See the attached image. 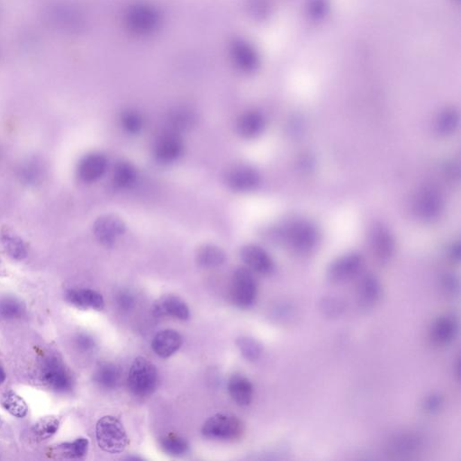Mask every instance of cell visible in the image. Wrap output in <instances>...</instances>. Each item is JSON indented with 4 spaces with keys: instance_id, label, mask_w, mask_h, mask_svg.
<instances>
[{
    "instance_id": "cell-1",
    "label": "cell",
    "mask_w": 461,
    "mask_h": 461,
    "mask_svg": "<svg viewBox=\"0 0 461 461\" xmlns=\"http://www.w3.org/2000/svg\"><path fill=\"white\" fill-rule=\"evenodd\" d=\"M278 236L290 250L302 255L311 253L320 240L317 227L306 220H296L285 224Z\"/></svg>"
},
{
    "instance_id": "cell-2",
    "label": "cell",
    "mask_w": 461,
    "mask_h": 461,
    "mask_svg": "<svg viewBox=\"0 0 461 461\" xmlns=\"http://www.w3.org/2000/svg\"><path fill=\"white\" fill-rule=\"evenodd\" d=\"M96 439L99 447L105 453L119 454L129 445V438L122 421L107 415L99 419L96 426Z\"/></svg>"
},
{
    "instance_id": "cell-3",
    "label": "cell",
    "mask_w": 461,
    "mask_h": 461,
    "mask_svg": "<svg viewBox=\"0 0 461 461\" xmlns=\"http://www.w3.org/2000/svg\"><path fill=\"white\" fill-rule=\"evenodd\" d=\"M159 375L156 367L146 358H136L128 373L129 390L138 397L151 396L156 391Z\"/></svg>"
},
{
    "instance_id": "cell-4",
    "label": "cell",
    "mask_w": 461,
    "mask_h": 461,
    "mask_svg": "<svg viewBox=\"0 0 461 461\" xmlns=\"http://www.w3.org/2000/svg\"><path fill=\"white\" fill-rule=\"evenodd\" d=\"M244 433V423L233 415L217 414L206 421L202 428L205 438L220 442H235Z\"/></svg>"
},
{
    "instance_id": "cell-5",
    "label": "cell",
    "mask_w": 461,
    "mask_h": 461,
    "mask_svg": "<svg viewBox=\"0 0 461 461\" xmlns=\"http://www.w3.org/2000/svg\"><path fill=\"white\" fill-rule=\"evenodd\" d=\"M258 283L253 272L248 268H239L233 273L230 285V299L238 308L247 309L255 304Z\"/></svg>"
},
{
    "instance_id": "cell-6",
    "label": "cell",
    "mask_w": 461,
    "mask_h": 461,
    "mask_svg": "<svg viewBox=\"0 0 461 461\" xmlns=\"http://www.w3.org/2000/svg\"><path fill=\"white\" fill-rule=\"evenodd\" d=\"M444 208V196L433 185L420 187L412 199V210L421 220H436L442 215Z\"/></svg>"
},
{
    "instance_id": "cell-7",
    "label": "cell",
    "mask_w": 461,
    "mask_h": 461,
    "mask_svg": "<svg viewBox=\"0 0 461 461\" xmlns=\"http://www.w3.org/2000/svg\"><path fill=\"white\" fill-rule=\"evenodd\" d=\"M40 377L42 383L57 393H68L74 389V379L69 369L56 357H49L42 363Z\"/></svg>"
},
{
    "instance_id": "cell-8",
    "label": "cell",
    "mask_w": 461,
    "mask_h": 461,
    "mask_svg": "<svg viewBox=\"0 0 461 461\" xmlns=\"http://www.w3.org/2000/svg\"><path fill=\"white\" fill-rule=\"evenodd\" d=\"M363 263L362 254L346 253L330 262L326 271L327 280L333 284H344L359 275Z\"/></svg>"
},
{
    "instance_id": "cell-9",
    "label": "cell",
    "mask_w": 461,
    "mask_h": 461,
    "mask_svg": "<svg viewBox=\"0 0 461 461\" xmlns=\"http://www.w3.org/2000/svg\"><path fill=\"white\" fill-rule=\"evenodd\" d=\"M184 142L180 133L169 131L162 133L154 142L153 153L156 162L163 165H171L184 153Z\"/></svg>"
},
{
    "instance_id": "cell-10",
    "label": "cell",
    "mask_w": 461,
    "mask_h": 461,
    "mask_svg": "<svg viewBox=\"0 0 461 461\" xmlns=\"http://www.w3.org/2000/svg\"><path fill=\"white\" fill-rule=\"evenodd\" d=\"M423 447V439L417 433H400L387 439L385 451L391 459L402 460L414 456Z\"/></svg>"
},
{
    "instance_id": "cell-11",
    "label": "cell",
    "mask_w": 461,
    "mask_h": 461,
    "mask_svg": "<svg viewBox=\"0 0 461 461\" xmlns=\"http://www.w3.org/2000/svg\"><path fill=\"white\" fill-rule=\"evenodd\" d=\"M369 244L373 254L379 262L387 263L395 254V237L383 224H373L369 230Z\"/></svg>"
},
{
    "instance_id": "cell-12",
    "label": "cell",
    "mask_w": 461,
    "mask_h": 461,
    "mask_svg": "<svg viewBox=\"0 0 461 461\" xmlns=\"http://www.w3.org/2000/svg\"><path fill=\"white\" fill-rule=\"evenodd\" d=\"M226 181L230 190L235 192L247 193L260 186L262 177L253 167L239 165L232 167L227 171Z\"/></svg>"
},
{
    "instance_id": "cell-13",
    "label": "cell",
    "mask_w": 461,
    "mask_h": 461,
    "mask_svg": "<svg viewBox=\"0 0 461 461\" xmlns=\"http://www.w3.org/2000/svg\"><path fill=\"white\" fill-rule=\"evenodd\" d=\"M126 224L122 218L115 215H102L93 224V233L99 244L111 247L118 238L124 235Z\"/></svg>"
},
{
    "instance_id": "cell-14",
    "label": "cell",
    "mask_w": 461,
    "mask_h": 461,
    "mask_svg": "<svg viewBox=\"0 0 461 461\" xmlns=\"http://www.w3.org/2000/svg\"><path fill=\"white\" fill-rule=\"evenodd\" d=\"M241 259L246 268L258 274L271 275L275 269V263L268 251L256 244L244 245L241 249Z\"/></svg>"
},
{
    "instance_id": "cell-15",
    "label": "cell",
    "mask_w": 461,
    "mask_h": 461,
    "mask_svg": "<svg viewBox=\"0 0 461 461\" xmlns=\"http://www.w3.org/2000/svg\"><path fill=\"white\" fill-rule=\"evenodd\" d=\"M108 167L104 154L92 153L84 156L78 162L77 174L84 183H93L105 175Z\"/></svg>"
},
{
    "instance_id": "cell-16",
    "label": "cell",
    "mask_w": 461,
    "mask_h": 461,
    "mask_svg": "<svg viewBox=\"0 0 461 461\" xmlns=\"http://www.w3.org/2000/svg\"><path fill=\"white\" fill-rule=\"evenodd\" d=\"M382 287L378 278L371 273L360 277L356 286L358 305L364 309L373 308L380 299Z\"/></svg>"
},
{
    "instance_id": "cell-17",
    "label": "cell",
    "mask_w": 461,
    "mask_h": 461,
    "mask_svg": "<svg viewBox=\"0 0 461 461\" xmlns=\"http://www.w3.org/2000/svg\"><path fill=\"white\" fill-rule=\"evenodd\" d=\"M66 301L81 310L92 309L102 311L105 308L104 299L101 294L89 288H76L67 291Z\"/></svg>"
},
{
    "instance_id": "cell-18",
    "label": "cell",
    "mask_w": 461,
    "mask_h": 461,
    "mask_svg": "<svg viewBox=\"0 0 461 461\" xmlns=\"http://www.w3.org/2000/svg\"><path fill=\"white\" fill-rule=\"evenodd\" d=\"M265 128L266 118L259 111L244 112L236 121V131L242 138L247 140L259 137Z\"/></svg>"
},
{
    "instance_id": "cell-19",
    "label": "cell",
    "mask_w": 461,
    "mask_h": 461,
    "mask_svg": "<svg viewBox=\"0 0 461 461\" xmlns=\"http://www.w3.org/2000/svg\"><path fill=\"white\" fill-rule=\"evenodd\" d=\"M153 312L158 317H171L181 321H186L190 317L189 306L176 296H163L154 305Z\"/></svg>"
},
{
    "instance_id": "cell-20",
    "label": "cell",
    "mask_w": 461,
    "mask_h": 461,
    "mask_svg": "<svg viewBox=\"0 0 461 461\" xmlns=\"http://www.w3.org/2000/svg\"><path fill=\"white\" fill-rule=\"evenodd\" d=\"M182 337L177 330L166 329L158 333L151 342L153 353L163 359L171 357L182 345Z\"/></svg>"
},
{
    "instance_id": "cell-21",
    "label": "cell",
    "mask_w": 461,
    "mask_h": 461,
    "mask_svg": "<svg viewBox=\"0 0 461 461\" xmlns=\"http://www.w3.org/2000/svg\"><path fill=\"white\" fill-rule=\"evenodd\" d=\"M458 323L451 315H442L433 321L430 330V339L433 344L438 346L451 344L456 338Z\"/></svg>"
},
{
    "instance_id": "cell-22",
    "label": "cell",
    "mask_w": 461,
    "mask_h": 461,
    "mask_svg": "<svg viewBox=\"0 0 461 461\" xmlns=\"http://www.w3.org/2000/svg\"><path fill=\"white\" fill-rule=\"evenodd\" d=\"M228 392L233 401L240 406H248L253 399V386L246 377L233 374L227 384Z\"/></svg>"
},
{
    "instance_id": "cell-23",
    "label": "cell",
    "mask_w": 461,
    "mask_h": 461,
    "mask_svg": "<svg viewBox=\"0 0 461 461\" xmlns=\"http://www.w3.org/2000/svg\"><path fill=\"white\" fill-rule=\"evenodd\" d=\"M89 441L85 438H78L74 442H65L50 449L51 457L59 458V459H83L86 456L89 451Z\"/></svg>"
},
{
    "instance_id": "cell-24",
    "label": "cell",
    "mask_w": 461,
    "mask_h": 461,
    "mask_svg": "<svg viewBox=\"0 0 461 461\" xmlns=\"http://www.w3.org/2000/svg\"><path fill=\"white\" fill-rule=\"evenodd\" d=\"M226 254L222 248L214 244H204L196 253V263L204 269H215L222 266Z\"/></svg>"
},
{
    "instance_id": "cell-25",
    "label": "cell",
    "mask_w": 461,
    "mask_h": 461,
    "mask_svg": "<svg viewBox=\"0 0 461 461\" xmlns=\"http://www.w3.org/2000/svg\"><path fill=\"white\" fill-rule=\"evenodd\" d=\"M138 178L137 169L131 162L119 160L115 163L112 175L115 187L120 190H128L133 187Z\"/></svg>"
},
{
    "instance_id": "cell-26",
    "label": "cell",
    "mask_w": 461,
    "mask_h": 461,
    "mask_svg": "<svg viewBox=\"0 0 461 461\" xmlns=\"http://www.w3.org/2000/svg\"><path fill=\"white\" fill-rule=\"evenodd\" d=\"M121 379L120 369L113 363L105 362L99 366L94 380L100 387L104 389H115L119 384Z\"/></svg>"
},
{
    "instance_id": "cell-27",
    "label": "cell",
    "mask_w": 461,
    "mask_h": 461,
    "mask_svg": "<svg viewBox=\"0 0 461 461\" xmlns=\"http://www.w3.org/2000/svg\"><path fill=\"white\" fill-rule=\"evenodd\" d=\"M459 124V111L453 107L445 108L436 117V131L442 135H451L456 131Z\"/></svg>"
},
{
    "instance_id": "cell-28",
    "label": "cell",
    "mask_w": 461,
    "mask_h": 461,
    "mask_svg": "<svg viewBox=\"0 0 461 461\" xmlns=\"http://www.w3.org/2000/svg\"><path fill=\"white\" fill-rule=\"evenodd\" d=\"M60 421L59 418L54 415H49L41 418L33 426L32 433L33 438L38 442L45 441L51 438L60 428Z\"/></svg>"
},
{
    "instance_id": "cell-29",
    "label": "cell",
    "mask_w": 461,
    "mask_h": 461,
    "mask_svg": "<svg viewBox=\"0 0 461 461\" xmlns=\"http://www.w3.org/2000/svg\"><path fill=\"white\" fill-rule=\"evenodd\" d=\"M160 447L169 456L181 457L189 451L190 445L183 437L169 433L160 439Z\"/></svg>"
},
{
    "instance_id": "cell-30",
    "label": "cell",
    "mask_w": 461,
    "mask_h": 461,
    "mask_svg": "<svg viewBox=\"0 0 461 461\" xmlns=\"http://www.w3.org/2000/svg\"><path fill=\"white\" fill-rule=\"evenodd\" d=\"M1 403L5 410L15 417L24 418L28 412V406L25 400L14 391L6 392L2 396Z\"/></svg>"
},
{
    "instance_id": "cell-31",
    "label": "cell",
    "mask_w": 461,
    "mask_h": 461,
    "mask_svg": "<svg viewBox=\"0 0 461 461\" xmlns=\"http://www.w3.org/2000/svg\"><path fill=\"white\" fill-rule=\"evenodd\" d=\"M1 244L8 255L14 260H22L27 256L25 242L13 233H2Z\"/></svg>"
},
{
    "instance_id": "cell-32",
    "label": "cell",
    "mask_w": 461,
    "mask_h": 461,
    "mask_svg": "<svg viewBox=\"0 0 461 461\" xmlns=\"http://www.w3.org/2000/svg\"><path fill=\"white\" fill-rule=\"evenodd\" d=\"M25 305L14 297H4L0 299V317L3 319L14 320L23 317Z\"/></svg>"
},
{
    "instance_id": "cell-33",
    "label": "cell",
    "mask_w": 461,
    "mask_h": 461,
    "mask_svg": "<svg viewBox=\"0 0 461 461\" xmlns=\"http://www.w3.org/2000/svg\"><path fill=\"white\" fill-rule=\"evenodd\" d=\"M120 124L124 132L138 135L144 128V120L138 112L127 110L120 115Z\"/></svg>"
},
{
    "instance_id": "cell-34",
    "label": "cell",
    "mask_w": 461,
    "mask_h": 461,
    "mask_svg": "<svg viewBox=\"0 0 461 461\" xmlns=\"http://www.w3.org/2000/svg\"><path fill=\"white\" fill-rule=\"evenodd\" d=\"M236 344L244 359L249 362H255L262 353V346L259 342L250 337H241Z\"/></svg>"
},
{
    "instance_id": "cell-35",
    "label": "cell",
    "mask_w": 461,
    "mask_h": 461,
    "mask_svg": "<svg viewBox=\"0 0 461 461\" xmlns=\"http://www.w3.org/2000/svg\"><path fill=\"white\" fill-rule=\"evenodd\" d=\"M320 309L326 317L337 318L344 313L345 305L344 301L338 297L326 296L321 300Z\"/></svg>"
},
{
    "instance_id": "cell-36",
    "label": "cell",
    "mask_w": 461,
    "mask_h": 461,
    "mask_svg": "<svg viewBox=\"0 0 461 461\" xmlns=\"http://www.w3.org/2000/svg\"><path fill=\"white\" fill-rule=\"evenodd\" d=\"M195 117L187 111L178 112L177 114L171 115V123L172 124V131L180 132L193 126Z\"/></svg>"
},
{
    "instance_id": "cell-37",
    "label": "cell",
    "mask_w": 461,
    "mask_h": 461,
    "mask_svg": "<svg viewBox=\"0 0 461 461\" xmlns=\"http://www.w3.org/2000/svg\"><path fill=\"white\" fill-rule=\"evenodd\" d=\"M42 172V167L38 163H36V162H29L21 169V178L26 183H36L41 178Z\"/></svg>"
},
{
    "instance_id": "cell-38",
    "label": "cell",
    "mask_w": 461,
    "mask_h": 461,
    "mask_svg": "<svg viewBox=\"0 0 461 461\" xmlns=\"http://www.w3.org/2000/svg\"><path fill=\"white\" fill-rule=\"evenodd\" d=\"M442 287L446 296L453 297L459 292V280L456 276L445 274L442 278Z\"/></svg>"
},
{
    "instance_id": "cell-39",
    "label": "cell",
    "mask_w": 461,
    "mask_h": 461,
    "mask_svg": "<svg viewBox=\"0 0 461 461\" xmlns=\"http://www.w3.org/2000/svg\"><path fill=\"white\" fill-rule=\"evenodd\" d=\"M444 405V397L439 394H430L427 396L424 403V408L426 412L433 414L438 412Z\"/></svg>"
},
{
    "instance_id": "cell-40",
    "label": "cell",
    "mask_w": 461,
    "mask_h": 461,
    "mask_svg": "<svg viewBox=\"0 0 461 461\" xmlns=\"http://www.w3.org/2000/svg\"><path fill=\"white\" fill-rule=\"evenodd\" d=\"M118 304L120 305L121 308L128 310L133 305V299L127 292L121 293L118 296Z\"/></svg>"
},
{
    "instance_id": "cell-41",
    "label": "cell",
    "mask_w": 461,
    "mask_h": 461,
    "mask_svg": "<svg viewBox=\"0 0 461 461\" xmlns=\"http://www.w3.org/2000/svg\"><path fill=\"white\" fill-rule=\"evenodd\" d=\"M78 344L80 345V347L84 351H90L95 345L92 338H90L87 335H81L80 338L78 339Z\"/></svg>"
},
{
    "instance_id": "cell-42",
    "label": "cell",
    "mask_w": 461,
    "mask_h": 461,
    "mask_svg": "<svg viewBox=\"0 0 461 461\" xmlns=\"http://www.w3.org/2000/svg\"><path fill=\"white\" fill-rule=\"evenodd\" d=\"M450 255L454 262H460V245L459 242L453 245L451 248Z\"/></svg>"
},
{
    "instance_id": "cell-43",
    "label": "cell",
    "mask_w": 461,
    "mask_h": 461,
    "mask_svg": "<svg viewBox=\"0 0 461 461\" xmlns=\"http://www.w3.org/2000/svg\"><path fill=\"white\" fill-rule=\"evenodd\" d=\"M6 379V372L4 368H3L1 364H0V386L4 383Z\"/></svg>"
},
{
    "instance_id": "cell-44",
    "label": "cell",
    "mask_w": 461,
    "mask_h": 461,
    "mask_svg": "<svg viewBox=\"0 0 461 461\" xmlns=\"http://www.w3.org/2000/svg\"><path fill=\"white\" fill-rule=\"evenodd\" d=\"M2 426H3V421L1 419V417H0V428H1Z\"/></svg>"
}]
</instances>
